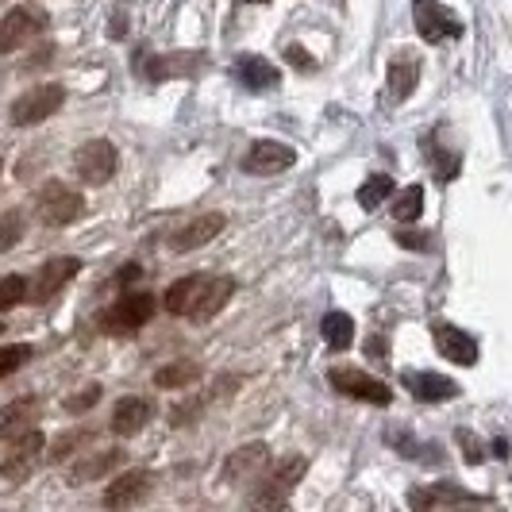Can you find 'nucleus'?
<instances>
[{
	"mask_svg": "<svg viewBox=\"0 0 512 512\" xmlns=\"http://www.w3.org/2000/svg\"><path fill=\"white\" fill-rule=\"evenodd\" d=\"M308 459L305 455H289V459L266 466V474L258 478V489L251 493V505L255 509H282L289 501V493L297 489V482L305 478Z\"/></svg>",
	"mask_w": 512,
	"mask_h": 512,
	"instance_id": "1",
	"label": "nucleus"
},
{
	"mask_svg": "<svg viewBox=\"0 0 512 512\" xmlns=\"http://www.w3.org/2000/svg\"><path fill=\"white\" fill-rule=\"evenodd\" d=\"M154 316V293L147 289H128L112 308H104L101 316V332L108 335H131L139 332L147 320Z\"/></svg>",
	"mask_w": 512,
	"mask_h": 512,
	"instance_id": "2",
	"label": "nucleus"
},
{
	"mask_svg": "<svg viewBox=\"0 0 512 512\" xmlns=\"http://www.w3.org/2000/svg\"><path fill=\"white\" fill-rule=\"evenodd\" d=\"M62 104H66V89L47 81V85H35V89L20 93V97L12 101V108H8V120H12L16 128H31V124L51 120Z\"/></svg>",
	"mask_w": 512,
	"mask_h": 512,
	"instance_id": "3",
	"label": "nucleus"
},
{
	"mask_svg": "<svg viewBox=\"0 0 512 512\" xmlns=\"http://www.w3.org/2000/svg\"><path fill=\"white\" fill-rule=\"evenodd\" d=\"M35 212H39V220H43L47 228H66V224H74L77 216L85 212V201H81V193H74L70 185L47 181V185L35 193Z\"/></svg>",
	"mask_w": 512,
	"mask_h": 512,
	"instance_id": "4",
	"label": "nucleus"
},
{
	"mask_svg": "<svg viewBox=\"0 0 512 512\" xmlns=\"http://www.w3.org/2000/svg\"><path fill=\"white\" fill-rule=\"evenodd\" d=\"M412 24H416L424 43H447V39L462 35V20L439 0H416L412 4Z\"/></svg>",
	"mask_w": 512,
	"mask_h": 512,
	"instance_id": "5",
	"label": "nucleus"
},
{
	"mask_svg": "<svg viewBox=\"0 0 512 512\" xmlns=\"http://www.w3.org/2000/svg\"><path fill=\"white\" fill-rule=\"evenodd\" d=\"M328 382H332L343 397L378 405V409H385V405L393 401V389H389V385L378 382V378H370V374H362V370H351V366H335L332 374H328Z\"/></svg>",
	"mask_w": 512,
	"mask_h": 512,
	"instance_id": "6",
	"label": "nucleus"
},
{
	"mask_svg": "<svg viewBox=\"0 0 512 512\" xmlns=\"http://www.w3.org/2000/svg\"><path fill=\"white\" fill-rule=\"evenodd\" d=\"M77 270H81V262L70 258V255L43 262V266H39V274H35V282L27 285V301H31V305H47L51 297H58L66 285L74 282Z\"/></svg>",
	"mask_w": 512,
	"mask_h": 512,
	"instance_id": "7",
	"label": "nucleus"
},
{
	"mask_svg": "<svg viewBox=\"0 0 512 512\" xmlns=\"http://www.w3.org/2000/svg\"><path fill=\"white\" fill-rule=\"evenodd\" d=\"M47 27V12L39 4H20L0 20V54L20 51L31 35H39Z\"/></svg>",
	"mask_w": 512,
	"mask_h": 512,
	"instance_id": "8",
	"label": "nucleus"
},
{
	"mask_svg": "<svg viewBox=\"0 0 512 512\" xmlns=\"http://www.w3.org/2000/svg\"><path fill=\"white\" fill-rule=\"evenodd\" d=\"M74 170L85 185H108L116 174V147L108 139H89L74 154Z\"/></svg>",
	"mask_w": 512,
	"mask_h": 512,
	"instance_id": "9",
	"label": "nucleus"
},
{
	"mask_svg": "<svg viewBox=\"0 0 512 512\" xmlns=\"http://www.w3.org/2000/svg\"><path fill=\"white\" fill-rule=\"evenodd\" d=\"M43 447H47V436H43L39 428L16 436V447L8 451V459L0 462V478H4V482H24V478H31V470L43 459Z\"/></svg>",
	"mask_w": 512,
	"mask_h": 512,
	"instance_id": "10",
	"label": "nucleus"
},
{
	"mask_svg": "<svg viewBox=\"0 0 512 512\" xmlns=\"http://www.w3.org/2000/svg\"><path fill=\"white\" fill-rule=\"evenodd\" d=\"M293 162H297V151H293V147L274 143V139H258V143H251V151L243 154V174H251V178H270V174H285Z\"/></svg>",
	"mask_w": 512,
	"mask_h": 512,
	"instance_id": "11",
	"label": "nucleus"
},
{
	"mask_svg": "<svg viewBox=\"0 0 512 512\" xmlns=\"http://www.w3.org/2000/svg\"><path fill=\"white\" fill-rule=\"evenodd\" d=\"M201 66V58L197 54H154V51H139L135 54V74L143 77V81H151V85H162V81H170V77L178 74H193Z\"/></svg>",
	"mask_w": 512,
	"mask_h": 512,
	"instance_id": "12",
	"label": "nucleus"
},
{
	"mask_svg": "<svg viewBox=\"0 0 512 512\" xmlns=\"http://www.w3.org/2000/svg\"><path fill=\"white\" fill-rule=\"evenodd\" d=\"M270 466V447L266 443H251V447H239L228 462H224V482L228 486H251L266 474Z\"/></svg>",
	"mask_w": 512,
	"mask_h": 512,
	"instance_id": "13",
	"label": "nucleus"
},
{
	"mask_svg": "<svg viewBox=\"0 0 512 512\" xmlns=\"http://www.w3.org/2000/svg\"><path fill=\"white\" fill-rule=\"evenodd\" d=\"M409 505H412V509H443V505H493V501H489V497H482V493H470V489L443 482V486L412 489Z\"/></svg>",
	"mask_w": 512,
	"mask_h": 512,
	"instance_id": "14",
	"label": "nucleus"
},
{
	"mask_svg": "<svg viewBox=\"0 0 512 512\" xmlns=\"http://www.w3.org/2000/svg\"><path fill=\"white\" fill-rule=\"evenodd\" d=\"M432 339H436V347L443 359L459 362V366H474V362H478V339L466 335L462 328H455V324L439 320L436 328H432Z\"/></svg>",
	"mask_w": 512,
	"mask_h": 512,
	"instance_id": "15",
	"label": "nucleus"
},
{
	"mask_svg": "<svg viewBox=\"0 0 512 512\" xmlns=\"http://www.w3.org/2000/svg\"><path fill=\"white\" fill-rule=\"evenodd\" d=\"M401 385L409 389L416 401H455L462 393L459 382H451V378H443V374H432V370H405L401 374Z\"/></svg>",
	"mask_w": 512,
	"mask_h": 512,
	"instance_id": "16",
	"label": "nucleus"
},
{
	"mask_svg": "<svg viewBox=\"0 0 512 512\" xmlns=\"http://www.w3.org/2000/svg\"><path fill=\"white\" fill-rule=\"evenodd\" d=\"M151 474L147 470H128V474H120L112 486L104 489V509H131V505H139L147 493H151Z\"/></svg>",
	"mask_w": 512,
	"mask_h": 512,
	"instance_id": "17",
	"label": "nucleus"
},
{
	"mask_svg": "<svg viewBox=\"0 0 512 512\" xmlns=\"http://www.w3.org/2000/svg\"><path fill=\"white\" fill-rule=\"evenodd\" d=\"M231 74L235 81L243 85V89H251V93H270V89H278V66L274 62H266V58H258V54H243L235 66H231Z\"/></svg>",
	"mask_w": 512,
	"mask_h": 512,
	"instance_id": "18",
	"label": "nucleus"
},
{
	"mask_svg": "<svg viewBox=\"0 0 512 512\" xmlns=\"http://www.w3.org/2000/svg\"><path fill=\"white\" fill-rule=\"evenodd\" d=\"M385 81H389V104H401L409 101L412 93H416V85H420V58L409 51H401L393 62H389V74H385Z\"/></svg>",
	"mask_w": 512,
	"mask_h": 512,
	"instance_id": "19",
	"label": "nucleus"
},
{
	"mask_svg": "<svg viewBox=\"0 0 512 512\" xmlns=\"http://www.w3.org/2000/svg\"><path fill=\"white\" fill-rule=\"evenodd\" d=\"M231 293H235V282H231V278H205L201 293H197V301H193V308H189V320H193V324L212 320V316L231 301Z\"/></svg>",
	"mask_w": 512,
	"mask_h": 512,
	"instance_id": "20",
	"label": "nucleus"
},
{
	"mask_svg": "<svg viewBox=\"0 0 512 512\" xmlns=\"http://www.w3.org/2000/svg\"><path fill=\"white\" fill-rule=\"evenodd\" d=\"M151 416H154V401H147V397H124L112 409V432L116 436H135V432H143L151 424Z\"/></svg>",
	"mask_w": 512,
	"mask_h": 512,
	"instance_id": "21",
	"label": "nucleus"
},
{
	"mask_svg": "<svg viewBox=\"0 0 512 512\" xmlns=\"http://www.w3.org/2000/svg\"><path fill=\"white\" fill-rule=\"evenodd\" d=\"M224 231V216L220 212H205L201 220H193V224H185L178 235H170V251H197V247H205L212 243L216 235Z\"/></svg>",
	"mask_w": 512,
	"mask_h": 512,
	"instance_id": "22",
	"label": "nucleus"
},
{
	"mask_svg": "<svg viewBox=\"0 0 512 512\" xmlns=\"http://www.w3.org/2000/svg\"><path fill=\"white\" fill-rule=\"evenodd\" d=\"M39 397H20V401H12V405H4L0 409V439H16L31 432L35 428V420H39Z\"/></svg>",
	"mask_w": 512,
	"mask_h": 512,
	"instance_id": "23",
	"label": "nucleus"
},
{
	"mask_svg": "<svg viewBox=\"0 0 512 512\" xmlns=\"http://www.w3.org/2000/svg\"><path fill=\"white\" fill-rule=\"evenodd\" d=\"M124 462V451H97V455H89V459H81L70 470V486H85V482H97L104 478L108 470H116Z\"/></svg>",
	"mask_w": 512,
	"mask_h": 512,
	"instance_id": "24",
	"label": "nucleus"
},
{
	"mask_svg": "<svg viewBox=\"0 0 512 512\" xmlns=\"http://www.w3.org/2000/svg\"><path fill=\"white\" fill-rule=\"evenodd\" d=\"M197 378H201V362H193V359L166 362V366L154 370V385H158V389H189Z\"/></svg>",
	"mask_w": 512,
	"mask_h": 512,
	"instance_id": "25",
	"label": "nucleus"
},
{
	"mask_svg": "<svg viewBox=\"0 0 512 512\" xmlns=\"http://www.w3.org/2000/svg\"><path fill=\"white\" fill-rule=\"evenodd\" d=\"M201 285H205L201 274H189V278H181V282L170 285V289H166V297H162L166 312H170V316H189V308H193V301H197Z\"/></svg>",
	"mask_w": 512,
	"mask_h": 512,
	"instance_id": "26",
	"label": "nucleus"
},
{
	"mask_svg": "<svg viewBox=\"0 0 512 512\" xmlns=\"http://www.w3.org/2000/svg\"><path fill=\"white\" fill-rule=\"evenodd\" d=\"M320 335H324V343H328L332 351H347V347L355 343V320H351L347 312H328V316L320 320Z\"/></svg>",
	"mask_w": 512,
	"mask_h": 512,
	"instance_id": "27",
	"label": "nucleus"
},
{
	"mask_svg": "<svg viewBox=\"0 0 512 512\" xmlns=\"http://www.w3.org/2000/svg\"><path fill=\"white\" fill-rule=\"evenodd\" d=\"M389 193H393V178L389 174H374V178H366L359 185V205L366 212H378L389 201Z\"/></svg>",
	"mask_w": 512,
	"mask_h": 512,
	"instance_id": "28",
	"label": "nucleus"
},
{
	"mask_svg": "<svg viewBox=\"0 0 512 512\" xmlns=\"http://www.w3.org/2000/svg\"><path fill=\"white\" fill-rule=\"evenodd\" d=\"M389 212H393V220H397V224H412V220H420V212H424V189H420V185L401 189Z\"/></svg>",
	"mask_w": 512,
	"mask_h": 512,
	"instance_id": "29",
	"label": "nucleus"
},
{
	"mask_svg": "<svg viewBox=\"0 0 512 512\" xmlns=\"http://www.w3.org/2000/svg\"><path fill=\"white\" fill-rule=\"evenodd\" d=\"M428 158H432V170H436V178L447 185L451 178H459V158L451 151H443L436 139H428Z\"/></svg>",
	"mask_w": 512,
	"mask_h": 512,
	"instance_id": "30",
	"label": "nucleus"
},
{
	"mask_svg": "<svg viewBox=\"0 0 512 512\" xmlns=\"http://www.w3.org/2000/svg\"><path fill=\"white\" fill-rule=\"evenodd\" d=\"M20 239H24V212L12 208L0 216V251H12Z\"/></svg>",
	"mask_w": 512,
	"mask_h": 512,
	"instance_id": "31",
	"label": "nucleus"
},
{
	"mask_svg": "<svg viewBox=\"0 0 512 512\" xmlns=\"http://www.w3.org/2000/svg\"><path fill=\"white\" fill-rule=\"evenodd\" d=\"M20 301H27V278H20V274L0 278V312L16 308Z\"/></svg>",
	"mask_w": 512,
	"mask_h": 512,
	"instance_id": "32",
	"label": "nucleus"
},
{
	"mask_svg": "<svg viewBox=\"0 0 512 512\" xmlns=\"http://www.w3.org/2000/svg\"><path fill=\"white\" fill-rule=\"evenodd\" d=\"M31 359V347L27 343H12V347H0V382L8 378V374H16L24 362Z\"/></svg>",
	"mask_w": 512,
	"mask_h": 512,
	"instance_id": "33",
	"label": "nucleus"
},
{
	"mask_svg": "<svg viewBox=\"0 0 512 512\" xmlns=\"http://www.w3.org/2000/svg\"><path fill=\"white\" fill-rule=\"evenodd\" d=\"M285 62H289L293 70H301V74H312V70H316V58H312L301 43H289V47H285Z\"/></svg>",
	"mask_w": 512,
	"mask_h": 512,
	"instance_id": "34",
	"label": "nucleus"
},
{
	"mask_svg": "<svg viewBox=\"0 0 512 512\" xmlns=\"http://www.w3.org/2000/svg\"><path fill=\"white\" fill-rule=\"evenodd\" d=\"M101 401V385H89L85 393H74V397H66V412H89L93 405Z\"/></svg>",
	"mask_w": 512,
	"mask_h": 512,
	"instance_id": "35",
	"label": "nucleus"
},
{
	"mask_svg": "<svg viewBox=\"0 0 512 512\" xmlns=\"http://www.w3.org/2000/svg\"><path fill=\"white\" fill-rule=\"evenodd\" d=\"M89 439H93L89 432H74V436L58 439V443H54V451H51V462H62L66 455H74V447H85Z\"/></svg>",
	"mask_w": 512,
	"mask_h": 512,
	"instance_id": "36",
	"label": "nucleus"
},
{
	"mask_svg": "<svg viewBox=\"0 0 512 512\" xmlns=\"http://www.w3.org/2000/svg\"><path fill=\"white\" fill-rule=\"evenodd\" d=\"M397 243H401V247H409V251H428V247H432L424 231H401V235H397Z\"/></svg>",
	"mask_w": 512,
	"mask_h": 512,
	"instance_id": "37",
	"label": "nucleus"
},
{
	"mask_svg": "<svg viewBox=\"0 0 512 512\" xmlns=\"http://www.w3.org/2000/svg\"><path fill=\"white\" fill-rule=\"evenodd\" d=\"M108 35H112V39H124V35H128V12H124V8H116V12L108 16Z\"/></svg>",
	"mask_w": 512,
	"mask_h": 512,
	"instance_id": "38",
	"label": "nucleus"
},
{
	"mask_svg": "<svg viewBox=\"0 0 512 512\" xmlns=\"http://www.w3.org/2000/svg\"><path fill=\"white\" fill-rule=\"evenodd\" d=\"M459 443L466 447V462H470V466H478V462H482V443L470 436V432H459Z\"/></svg>",
	"mask_w": 512,
	"mask_h": 512,
	"instance_id": "39",
	"label": "nucleus"
},
{
	"mask_svg": "<svg viewBox=\"0 0 512 512\" xmlns=\"http://www.w3.org/2000/svg\"><path fill=\"white\" fill-rule=\"evenodd\" d=\"M139 278H143V266H139V262H128V266L120 270V278H116V282H120L124 289H128V285H131V282H139Z\"/></svg>",
	"mask_w": 512,
	"mask_h": 512,
	"instance_id": "40",
	"label": "nucleus"
},
{
	"mask_svg": "<svg viewBox=\"0 0 512 512\" xmlns=\"http://www.w3.org/2000/svg\"><path fill=\"white\" fill-rule=\"evenodd\" d=\"M239 4H262V0H239Z\"/></svg>",
	"mask_w": 512,
	"mask_h": 512,
	"instance_id": "41",
	"label": "nucleus"
}]
</instances>
